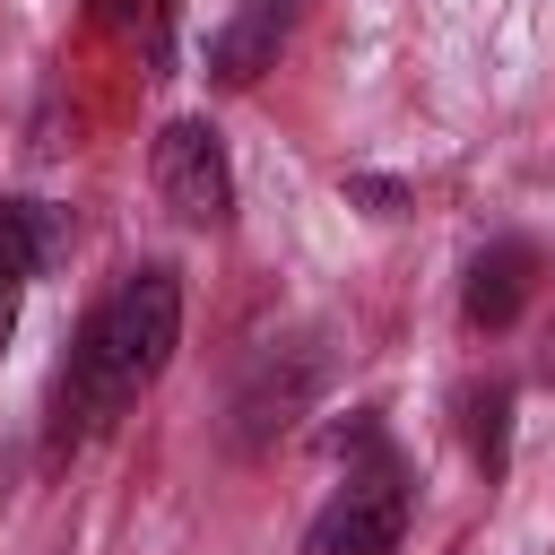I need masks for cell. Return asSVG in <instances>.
<instances>
[{
	"label": "cell",
	"mask_w": 555,
	"mask_h": 555,
	"mask_svg": "<svg viewBox=\"0 0 555 555\" xmlns=\"http://www.w3.org/2000/svg\"><path fill=\"white\" fill-rule=\"evenodd\" d=\"M182 347V278L165 260H139L104 286V304L87 312L78 347H69V373H61V399H52V460L95 442Z\"/></svg>",
	"instance_id": "obj_1"
},
{
	"label": "cell",
	"mask_w": 555,
	"mask_h": 555,
	"mask_svg": "<svg viewBox=\"0 0 555 555\" xmlns=\"http://www.w3.org/2000/svg\"><path fill=\"white\" fill-rule=\"evenodd\" d=\"M408 512H416V494H408L399 460H390L382 434H373V442H356L347 486L321 503V520H312V555H399Z\"/></svg>",
	"instance_id": "obj_2"
},
{
	"label": "cell",
	"mask_w": 555,
	"mask_h": 555,
	"mask_svg": "<svg viewBox=\"0 0 555 555\" xmlns=\"http://www.w3.org/2000/svg\"><path fill=\"white\" fill-rule=\"evenodd\" d=\"M147 173H156V199H165L182 225H225V217H234V165H225V139H217L199 113L156 130Z\"/></svg>",
	"instance_id": "obj_3"
},
{
	"label": "cell",
	"mask_w": 555,
	"mask_h": 555,
	"mask_svg": "<svg viewBox=\"0 0 555 555\" xmlns=\"http://www.w3.org/2000/svg\"><path fill=\"white\" fill-rule=\"evenodd\" d=\"M312 382H321V356H312V347H269V356L251 364L243 399H234V442H243V451L278 442V434H286V425L304 416Z\"/></svg>",
	"instance_id": "obj_4"
},
{
	"label": "cell",
	"mask_w": 555,
	"mask_h": 555,
	"mask_svg": "<svg viewBox=\"0 0 555 555\" xmlns=\"http://www.w3.org/2000/svg\"><path fill=\"white\" fill-rule=\"evenodd\" d=\"M529 295H538V243L503 234V243H486V251L468 260L460 312H468V330H512V321L529 312Z\"/></svg>",
	"instance_id": "obj_5"
},
{
	"label": "cell",
	"mask_w": 555,
	"mask_h": 555,
	"mask_svg": "<svg viewBox=\"0 0 555 555\" xmlns=\"http://www.w3.org/2000/svg\"><path fill=\"white\" fill-rule=\"evenodd\" d=\"M278 43H286V0H243V9L217 26V43H208L217 87H251L260 69H278Z\"/></svg>",
	"instance_id": "obj_6"
},
{
	"label": "cell",
	"mask_w": 555,
	"mask_h": 555,
	"mask_svg": "<svg viewBox=\"0 0 555 555\" xmlns=\"http://www.w3.org/2000/svg\"><path fill=\"white\" fill-rule=\"evenodd\" d=\"M52 243H61L52 208H35V199H0V278H35V269L52 260Z\"/></svg>",
	"instance_id": "obj_7"
},
{
	"label": "cell",
	"mask_w": 555,
	"mask_h": 555,
	"mask_svg": "<svg viewBox=\"0 0 555 555\" xmlns=\"http://www.w3.org/2000/svg\"><path fill=\"white\" fill-rule=\"evenodd\" d=\"M95 26L121 43V52H139L147 69L165 61V26H173V0H95Z\"/></svg>",
	"instance_id": "obj_8"
},
{
	"label": "cell",
	"mask_w": 555,
	"mask_h": 555,
	"mask_svg": "<svg viewBox=\"0 0 555 555\" xmlns=\"http://www.w3.org/2000/svg\"><path fill=\"white\" fill-rule=\"evenodd\" d=\"M460 416H468V451H477V468H503V416H512V390L486 382V390L460 399Z\"/></svg>",
	"instance_id": "obj_9"
},
{
	"label": "cell",
	"mask_w": 555,
	"mask_h": 555,
	"mask_svg": "<svg viewBox=\"0 0 555 555\" xmlns=\"http://www.w3.org/2000/svg\"><path fill=\"white\" fill-rule=\"evenodd\" d=\"M17 304H26V278H0V356H9V330H17Z\"/></svg>",
	"instance_id": "obj_10"
},
{
	"label": "cell",
	"mask_w": 555,
	"mask_h": 555,
	"mask_svg": "<svg viewBox=\"0 0 555 555\" xmlns=\"http://www.w3.org/2000/svg\"><path fill=\"white\" fill-rule=\"evenodd\" d=\"M538 382H555V321H546V347H538Z\"/></svg>",
	"instance_id": "obj_11"
}]
</instances>
